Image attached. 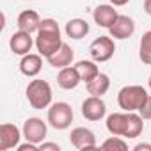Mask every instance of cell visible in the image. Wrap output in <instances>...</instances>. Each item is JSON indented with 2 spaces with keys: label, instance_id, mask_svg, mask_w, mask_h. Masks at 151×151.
I'll return each mask as SVG.
<instances>
[{
  "label": "cell",
  "instance_id": "5b68a950",
  "mask_svg": "<svg viewBox=\"0 0 151 151\" xmlns=\"http://www.w3.org/2000/svg\"><path fill=\"white\" fill-rule=\"evenodd\" d=\"M114 52H116V45H114V39L109 37V36L96 37L89 46V53H91L93 60H96V62L110 60L114 57Z\"/></svg>",
  "mask_w": 151,
  "mask_h": 151
},
{
  "label": "cell",
  "instance_id": "30bf717a",
  "mask_svg": "<svg viewBox=\"0 0 151 151\" xmlns=\"http://www.w3.org/2000/svg\"><path fill=\"white\" fill-rule=\"evenodd\" d=\"M109 32H110V37H114V39H128L135 32V22L130 16L119 14L116 18V22L112 23V27L109 29Z\"/></svg>",
  "mask_w": 151,
  "mask_h": 151
},
{
  "label": "cell",
  "instance_id": "ac0fdd59",
  "mask_svg": "<svg viewBox=\"0 0 151 151\" xmlns=\"http://www.w3.org/2000/svg\"><path fill=\"white\" fill-rule=\"evenodd\" d=\"M87 86V93L91 96H103L107 94V91L110 89V78H109V75L105 73H100L98 77H94L91 82L86 84Z\"/></svg>",
  "mask_w": 151,
  "mask_h": 151
},
{
  "label": "cell",
  "instance_id": "9c48e42d",
  "mask_svg": "<svg viewBox=\"0 0 151 151\" xmlns=\"http://www.w3.org/2000/svg\"><path fill=\"white\" fill-rule=\"evenodd\" d=\"M22 137H23V132H20V128L16 124L4 123L0 126V151H7V149L18 147Z\"/></svg>",
  "mask_w": 151,
  "mask_h": 151
},
{
  "label": "cell",
  "instance_id": "ba28073f",
  "mask_svg": "<svg viewBox=\"0 0 151 151\" xmlns=\"http://www.w3.org/2000/svg\"><path fill=\"white\" fill-rule=\"evenodd\" d=\"M107 114V105L101 96H89L82 101V116L87 121H100Z\"/></svg>",
  "mask_w": 151,
  "mask_h": 151
},
{
  "label": "cell",
  "instance_id": "44dd1931",
  "mask_svg": "<svg viewBox=\"0 0 151 151\" xmlns=\"http://www.w3.org/2000/svg\"><path fill=\"white\" fill-rule=\"evenodd\" d=\"M75 68L78 69V73H80V78H82V82H91L94 77H98L100 75V69H98V66H96V60H78L77 64H75Z\"/></svg>",
  "mask_w": 151,
  "mask_h": 151
},
{
  "label": "cell",
  "instance_id": "2e32d148",
  "mask_svg": "<svg viewBox=\"0 0 151 151\" xmlns=\"http://www.w3.org/2000/svg\"><path fill=\"white\" fill-rule=\"evenodd\" d=\"M16 25H18V30H25V32H37L39 25H41V18L36 11L32 9H27L23 13H20L18 20H16Z\"/></svg>",
  "mask_w": 151,
  "mask_h": 151
},
{
  "label": "cell",
  "instance_id": "83f0119b",
  "mask_svg": "<svg viewBox=\"0 0 151 151\" xmlns=\"http://www.w3.org/2000/svg\"><path fill=\"white\" fill-rule=\"evenodd\" d=\"M130 0H110V4L116 6V7H121V6H126Z\"/></svg>",
  "mask_w": 151,
  "mask_h": 151
},
{
  "label": "cell",
  "instance_id": "8fae6325",
  "mask_svg": "<svg viewBox=\"0 0 151 151\" xmlns=\"http://www.w3.org/2000/svg\"><path fill=\"white\" fill-rule=\"evenodd\" d=\"M36 45V39L30 36V32H25V30H18L11 36L9 39V46L13 50V53L16 55H27L30 52V48Z\"/></svg>",
  "mask_w": 151,
  "mask_h": 151
},
{
  "label": "cell",
  "instance_id": "cb8c5ba5",
  "mask_svg": "<svg viewBox=\"0 0 151 151\" xmlns=\"http://www.w3.org/2000/svg\"><path fill=\"white\" fill-rule=\"evenodd\" d=\"M137 112L140 114L142 119H151V94L146 98V101L142 103V107H140Z\"/></svg>",
  "mask_w": 151,
  "mask_h": 151
},
{
  "label": "cell",
  "instance_id": "e0dca14e",
  "mask_svg": "<svg viewBox=\"0 0 151 151\" xmlns=\"http://www.w3.org/2000/svg\"><path fill=\"white\" fill-rule=\"evenodd\" d=\"M126 123H128V112H114L107 117V130L112 135H124L126 130Z\"/></svg>",
  "mask_w": 151,
  "mask_h": 151
},
{
  "label": "cell",
  "instance_id": "f546056e",
  "mask_svg": "<svg viewBox=\"0 0 151 151\" xmlns=\"http://www.w3.org/2000/svg\"><path fill=\"white\" fill-rule=\"evenodd\" d=\"M147 84H149V89H151V75H149V80H147Z\"/></svg>",
  "mask_w": 151,
  "mask_h": 151
},
{
  "label": "cell",
  "instance_id": "d4e9b609",
  "mask_svg": "<svg viewBox=\"0 0 151 151\" xmlns=\"http://www.w3.org/2000/svg\"><path fill=\"white\" fill-rule=\"evenodd\" d=\"M37 149H39L37 144H34L30 140H27L25 144H18V151H37Z\"/></svg>",
  "mask_w": 151,
  "mask_h": 151
},
{
  "label": "cell",
  "instance_id": "d6986e66",
  "mask_svg": "<svg viewBox=\"0 0 151 151\" xmlns=\"http://www.w3.org/2000/svg\"><path fill=\"white\" fill-rule=\"evenodd\" d=\"M66 34L71 39H82L89 34V23L82 18H75L66 23Z\"/></svg>",
  "mask_w": 151,
  "mask_h": 151
},
{
  "label": "cell",
  "instance_id": "ffe728a7",
  "mask_svg": "<svg viewBox=\"0 0 151 151\" xmlns=\"http://www.w3.org/2000/svg\"><path fill=\"white\" fill-rule=\"evenodd\" d=\"M144 119L140 117V114H135V112H128V123H126V130H124V135L126 139H135L142 133L144 130Z\"/></svg>",
  "mask_w": 151,
  "mask_h": 151
},
{
  "label": "cell",
  "instance_id": "f1b7e54d",
  "mask_svg": "<svg viewBox=\"0 0 151 151\" xmlns=\"http://www.w3.org/2000/svg\"><path fill=\"white\" fill-rule=\"evenodd\" d=\"M144 11L147 16H151V0H144Z\"/></svg>",
  "mask_w": 151,
  "mask_h": 151
},
{
  "label": "cell",
  "instance_id": "3957f363",
  "mask_svg": "<svg viewBox=\"0 0 151 151\" xmlns=\"http://www.w3.org/2000/svg\"><path fill=\"white\" fill-rule=\"evenodd\" d=\"M147 91L142 86H126L117 93V103L124 112H135L147 98Z\"/></svg>",
  "mask_w": 151,
  "mask_h": 151
},
{
  "label": "cell",
  "instance_id": "603a6c76",
  "mask_svg": "<svg viewBox=\"0 0 151 151\" xmlns=\"http://www.w3.org/2000/svg\"><path fill=\"white\" fill-rule=\"evenodd\" d=\"M101 149H105V151H126L128 149V144L119 135H114V137H109L101 144Z\"/></svg>",
  "mask_w": 151,
  "mask_h": 151
},
{
  "label": "cell",
  "instance_id": "6da1fadb",
  "mask_svg": "<svg viewBox=\"0 0 151 151\" xmlns=\"http://www.w3.org/2000/svg\"><path fill=\"white\" fill-rule=\"evenodd\" d=\"M60 46H62V37H60L59 23L55 20H52V18L41 20V25H39L37 36H36V48L39 52V55L48 59Z\"/></svg>",
  "mask_w": 151,
  "mask_h": 151
},
{
  "label": "cell",
  "instance_id": "484cf974",
  "mask_svg": "<svg viewBox=\"0 0 151 151\" xmlns=\"http://www.w3.org/2000/svg\"><path fill=\"white\" fill-rule=\"evenodd\" d=\"M39 149L41 151H60V146L59 144H55V142H41V146H39Z\"/></svg>",
  "mask_w": 151,
  "mask_h": 151
},
{
  "label": "cell",
  "instance_id": "4316f807",
  "mask_svg": "<svg viewBox=\"0 0 151 151\" xmlns=\"http://www.w3.org/2000/svg\"><path fill=\"white\" fill-rule=\"evenodd\" d=\"M142 149L151 151V144H137V146L133 147V151H142Z\"/></svg>",
  "mask_w": 151,
  "mask_h": 151
},
{
  "label": "cell",
  "instance_id": "7a4b0ae2",
  "mask_svg": "<svg viewBox=\"0 0 151 151\" xmlns=\"http://www.w3.org/2000/svg\"><path fill=\"white\" fill-rule=\"evenodd\" d=\"M27 100L29 105L36 110H43L46 107H50L52 103V87L46 80H32L27 86Z\"/></svg>",
  "mask_w": 151,
  "mask_h": 151
},
{
  "label": "cell",
  "instance_id": "7c38bea8",
  "mask_svg": "<svg viewBox=\"0 0 151 151\" xmlns=\"http://www.w3.org/2000/svg\"><path fill=\"white\" fill-rule=\"evenodd\" d=\"M80 82H82L80 73H78V69L75 68V66H66V68H62V69L59 71V75H57V84H59V87L64 89V91L75 89Z\"/></svg>",
  "mask_w": 151,
  "mask_h": 151
},
{
  "label": "cell",
  "instance_id": "7402d4cb",
  "mask_svg": "<svg viewBox=\"0 0 151 151\" xmlns=\"http://www.w3.org/2000/svg\"><path fill=\"white\" fill-rule=\"evenodd\" d=\"M139 57L144 64L151 66V30L144 32L140 37V45H139Z\"/></svg>",
  "mask_w": 151,
  "mask_h": 151
},
{
  "label": "cell",
  "instance_id": "5bb4252c",
  "mask_svg": "<svg viewBox=\"0 0 151 151\" xmlns=\"http://www.w3.org/2000/svg\"><path fill=\"white\" fill-rule=\"evenodd\" d=\"M73 57H75L73 48H71L68 43H62V46H60L53 55H50L46 60H48L50 66H53V68H57V69H62V68H66V66H69V64L73 62Z\"/></svg>",
  "mask_w": 151,
  "mask_h": 151
},
{
  "label": "cell",
  "instance_id": "9a60e30c",
  "mask_svg": "<svg viewBox=\"0 0 151 151\" xmlns=\"http://www.w3.org/2000/svg\"><path fill=\"white\" fill-rule=\"evenodd\" d=\"M43 55L39 53H27L22 57L20 60V71L25 75V77H36V75L41 71L43 68Z\"/></svg>",
  "mask_w": 151,
  "mask_h": 151
},
{
  "label": "cell",
  "instance_id": "8992f818",
  "mask_svg": "<svg viewBox=\"0 0 151 151\" xmlns=\"http://www.w3.org/2000/svg\"><path fill=\"white\" fill-rule=\"evenodd\" d=\"M69 140L71 144L80 149V151H87V149H96L98 144H96V135L93 130L89 128H84V126H77L71 130V135H69Z\"/></svg>",
  "mask_w": 151,
  "mask_h": 151
},
{
  "label": "cell",
  "instance_id": "277c9868",
  "mask_svg": "<svg viewBox=\"0 0 151 151\" xmlns=\"http://www.w3.org/2000/svg\"><path fill=\"white\" fill-rule=\"evenodd\" d=\"M48 123L55 130H66L73 123V109L66 101H57L48 109Z\"/></svg>",
  "mask_w": 151,
  "mask_h": 151
},
{
  "label": "cell",
  "instance_id": "52a82bcc",
  "mask_svg": "<svg viewBox=\"0 0 151 151\" xmlns=\"http://www.w3.org/2000/svg\"><path fill=\"white\" fill-rule=\"evenodd\" d=\"M22 132H23L25 140H30L34 144H41L45 140V137H46L48 128H46V123L43 119H39V117H29L23 123V130Z\"/></svg>",
  "mask_w": 151,
  "mask_h": 151
},
{
  "label": "cell",
  "instance_id": "4fadbf2b",
  "mask_svg": "<svg viewBox=\"0 0 151 151\" xmlns=\"http://www.w3.org/2000/svg\"><path fill=\"white\" fill-rule=\"evenodd\" d=\"M117 16H119V14H117V11L114 9L112 4H110V6H109V4H101V6H98V7L93 11L94 23H96L98 27H103V29H110Z\"/></svg>",
  "mask_w": 151,
  "mask_h": 151
}]
</instances>
